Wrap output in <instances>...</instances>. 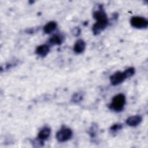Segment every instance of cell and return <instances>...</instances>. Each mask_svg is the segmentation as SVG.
Segmentation results:
<instances>
[{
    "label": "cell",
    "mask_w": 148,
    "mask_h": 148,
    "mask_svg": "<svg viewBox=\"0 0 148 148\" xmlns=\"http://www.w3.org/2000/svg\"><path fill=\"white\" fill-rule=\"evenodd\" d=\"M125 97L123 94H119L115 95L111 102L110 108L114 111H121L125 105Z\"/></svg>",
    "instance_id": "1"
},
{
    "label": "cell",
    "mask_w": 148,
    "mask_h": 148,
    "mask_svg": "<svg viewBox=\"0 0 148 148\" xmlns=\"http://www.w3.org/2000/svg\"><path fill=\"white\" fill-rule=\"evenodd\" d=\"M72 135V130L66 127H63L56 134L57 139L60 142H64L69 140Z\"/></svg>",
    "instance_id": "2"
},
{
    "label": "cell",
    "mask_w": 148,
    "mask_h": 148,
    "mask_svg": "<svg viewBox=\"0 0 148 148\" xmlns=\"http://www.w3.org/2000/svg\"><path fill=\"white\" fill-rule=\"evenodd\" d=\"M131 24L136 28H145L148 25V21L146 18L140 16H134L131 18Z\"/></svg>",
    "instance_id": "3"
},
{
    "label": "cell",
    "mask_w": 148,
    "mask_h": 148,
    "mask_svg": "<svg viewBox=\"0 0 148 148\" xmlns=\"http://www.w3.org/2000/svg\"><path fill=\"white\" fill-rule=\"evenodd\" d=\"M108 23V18L97 20L92 27V31L95 35L99 34L107 26Z\"/></svg>",
    "instance_id": "4"
},
{
    "label": "cell",
    "mask_w": 148,
    "mask_h": 148,
    "mask_svg": "<svg viewBox=\"0 0 148 148\" xmlns=\"http://www.w3.org/2000/svg\"><path fill=\"white\" fill-rule=\"evenodd\" d=\"M125 79L126 77L124 72L120 71L115 72L110 77V82L114 86L118 85L121 83Z\"/></svg>",
    "instance_id": "5"
},
{
    "label": "cell",
    "mask_w": 148,
    "mask_h": 148,
    "mask_svg": "<svg viewBox=\"0 0 148 148\" xmlns=\"http://www.w3.org/2000/svg\"><path fill=\"white\" fill-rule=\"evenodd\" d=\"M142 120V117L139 115L133 116L128 117L126 120V123L132 127H135L138 125Z\"/></svg>",
    "instance_id": "6"
},
{
    "label": "cell",
    "mask_w": 148,
    "mask_h": 148,
    "mask_svg": "<svg viewBox=\"0 0 148 148\" xmlns=\"http://www.w3.org/2000/svg\"><path fill=\"white\" fill-rule=\"evenodd\" d=\"M50 51V47L47 45H42L39 46L36 49V53L40 56L44 57L46 56Z\"/></svg>",
    "instance_id": "7"
},
{
    "label": "cell",
    "mask_w": 148,
    "mask_h": 148,
    "mask_svg": "<svg viewBox=\"0 0 148 148\" xmlns=\"http://www.w3.org/2000/svg\"><path fill=\"white\" fill-rule=\"evenodd\" d=\"M50 132H51L50 128L47 127H45L39 131L38 137L39 139H40V140H45L49 138V136H50Z\"/></svg>",
    "instance_id": "8"
},
{
    "label": "cell",
    "mask_w": 148,
    "mask_h": 148,
    "mask_svg": "<svg viewBox=\"0 0 148 148\" xmlns=\"http://www.w3.org/2000/svg\"><path fill=\"white\" fill-rule=\"evenodd\" d=\"M85 46L86 45L84 40L82 39H79L75 43L73 47V50L76 53H80L84 50Z\"/></svg>",
    "instance_id": "9"
},
{
    "label": "cell",
    "mask_w": 148,
    "mask_h": 148,
    "mask_svg": "<svg viewBox=\"0 0 148 148\" xmlns=\"http://www.w3.org/2000/svg\"><path fill=\"white\" fill-rule=\"evenodd\" d=\"M57 27V23L55 21H50L47 23L43 27V31L46 34H50L54 31Z\"/></svg>",
    "instance_id": "10"
},
{
    "label": "cell",
    "mask_w": 148,
    "mask_h": 148,
    "mask_svg": "<svg viewBox=\"0 0 148 148\" xmlns=\"http://www.w3.org/2000/svg\"><path fill=\"white\" fill-rule=\"evenodd\" d=\"M63 36L61 35L56 34L53 35L49 39V43L51 45H60L63 41Z\"/></svg>",
    "instance_id": "11"
},
{
    "label": "cell",
    "mask_w": 148,
    "mask_h": 148,
    "mask_svg": "<svg viewBox=\"0 0 148 148\" xmlns=\"http://www.w3.org/2000/svg\"><path fill=\"white\" fill-rule=\"evenodd\" d=\"M123 72L125 75L126 79H127V78L130 77L132 76V75H134V74L135 73V68L133 67H130V68L126 69Z\"/></svg>",
    "instance_id": "12"
},
{
    "label": "cell",
    "mask_w": 148,
    "mask_h": 148,
    "mask_svg": "<svg viewBox=\"0 0 148 148\" xmlns=\"http://www.w3.org/2000/svg\"><path fill=\"white\" fill-rule=\"evenodd\" d=\"M83 95L82 92H76L72 97V101L74 102H79L83 99Z\"/></svg>",
    "instance_id": "13"
},
{
    "label": "cell",
    "mask_w": 148,
    "mask_h": 148,
    "mask_svg": "<svg viewBox=\"0 0 148 148\" xmlns=\"http://www.w3.org/2000/svg\"><path fill=\"white\" fill-rule=\"evenodd\" d=\"M122 128V125L120 124H114L113 126H112V127L110 128V130L112 131L113 132H116L119 130H121Z\"/></svg>",
    "instance_id": "14"
},
{
    "label": "cell",
    "mask_w": 148,
    "mask_h": 148,
    "mask_svg": "<svg viewBox=\"0 0 148 148\" xmlns=\"http://www.w3.org/2000/svg\"><path fill=\"white\" fill-rule=\"evenodd\" d=\"M73 34L75 35H78L79 34H80V30L79 28H75L74 29V31H73Z\"/></svg>",
    "instance_id": "15"
}]
</instances>
